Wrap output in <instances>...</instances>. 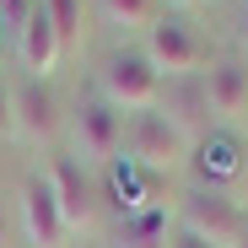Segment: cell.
<instances>
[{
  "label": "cell",
  "instance_id": "6da1fadb",
  "mask_svg": "<svg viewBox=\"0 0 248 248\" xmlns=\"http://www.w3.org/2000/svg\"><path fill=\"white\" fill-rule=\"evenodd\" d=\"M124 146H130V168L156 173V178L178 173L184 162H189V151H194V140H189L184 130H173V124L162 119L156 108L130 119V130H124Z\"/></svg>",
  "mask_w": 248,
  "mask_h": 248
},
{
  "label": "cell",
  "instance_id": "7a4b0ae2",
  "mask_svg": "<svg viewBox=\"0 0 248 248\" xmlns=\"http://www.w3.org/2000/svg\"><path fill=\"white\" fill-rule=\"evenodd\" d=\"M178 227L205 237L211 248H237L248 237V216L237 211V200L227 189H189L178 205Z\"/></svg>",
  "mask_w": 248,
  "mask_h": 248
},
{
  "label": "cell",
  "instance_id": "3957f363",
  "mask_svg": "<svg viewBox=\"0 0 248 248\" xmlns=\"http://www.w3.org/2000/svg\"><path fill=\"white\" fill-rule=\"evenodd\" d=\"M151 70L162 81H184V76H205V60H211V49H205V38L189 27V22H173V16H162L151 32H146V49Z\"/></svg>",
  "mask_w": 248,
  "mask_h": 248
},
{
  "label": "cell",
  "instance_id": "277c9868",
  "mask_svg": "<svg viewBox=\"0 0 248 248\" xmlns=\"http://www.w3.org/2000/svg\"><path fill=\"white\" fill-rule=\"evenodd\" d=\"M156 97H162V76L151 70L146 54L124 49V54H113V60L103 65V103H108L113 113H130V119H135V113H151Z\"/></svg>",
  "mask_w": 248,
  "mask_h": 248
},
{
  "label": "cell",
  "instance_id": "5b68a950",
  "mask_svg": "<svg viewBox=\"0 0 248 248\" xmlns=\"http://www.w3.org/2000/svg\"><path fill=\"white\" fill-rule=\"evenodd\" d=\"M70 140H76L81 162H113L119 146H124V119L103 97H92V103H81L70 113Z\"/></svg>",
  "mask_w": 248,
  "mask_h": 248
},
{
  "label": "cell",
  "instance_id": "8992f818",
  "mask_svg": "<svg viewBox=\"0 0 248 248\" xmlns=\"http://www.w3.org/2000/svg\"><path fill=\"white\" fill-rule=\"evenodd\" d=\"M11 113H16V135H27L32 146L38 140H54L60 135V124H65V113H60V97H54V87L49 81H22V87H11Z\"/></svg>",
  "mask_w": 248,
  "mask_h": 248
},
{
  "label": "cell",
  "instance_id": "52a82bcc",
  "mask_svg": "<svg viewBox=\"0 0 248 248\" xmlns=\"http://www.w3.org/2000/svg\"><path fill=\"white\" fill-rule=\"evenodd\" d=\"M60 32H54V22H49V11H44V0H32V6L22 11V27H16V60H22V70L32 76V81H49V70L60 65Z\"/></svg>",
  "mask_w": 248,
  "mask_h": 248
},
{
  "label": "cell",
  "instance_id": "ba28073f",
  "mask_svg": "<svg viewBox=\"0 0 248 248\" xmlns=\"http://www.w3.org/2000/svg\"><path fill=\"white\" fill-rule=\"evenodd\" d=\"M49 189H54V200H60V216H65V227L70 232H87L92 221H97V205H92V184L81 178V162L76 156H49Z\"/></svg>",
  "mask_w": 248,
  "mask_h": 248
},
{
  "label": "cell",
  "instance_id": "9c48e42d",
  "mask_svg": "<svg viewBox=\"0 0 248 248\" xmlns=\"http://www.w3.org/2000/svg\"><path fill=\"white\" fill-rule=\"evenodd\" d=\"M156 113L184 130L189 140H200L211 130V103H205V81L200 76H184V81H162V97H156Z\"/></svg>",
  "mask_w": 248,
  "mask_h": 248
},
{
  "label": "cell",
  "instance_id": "30bf717a",
  "mask_svg": "<svg viewBox=\"0 0 248 248\" xmlns=\"http://www.w3.org/2000/svg\"><path fill=\"white\" fill-rule=\"evenodd\" d=\"M22 227H27L32 248H65L70 227H65V216H60V200H54L49 178H27V184H22Z\"/></svg>",
  "mask_w": 248,
  "mask_h": 248
},
{
  "label": "cell",
  "instance_id": "8fae6325",
  "mask_svg": "<svg viewBox=\"0 0 248 248\" xmlns=\"http://www.w3.org/2000/svg\"><path fill=\"white\" fill-rule=\"evenodd\" d=\"M200 81H205L211 119H227V124L248 119V65H243V60H216Z\"/></svg>",
  "mask_w": 248,
  "mask_h": 248
},
{
  "label": "cell",
  "instance_id": "7c38bea8",
  "mask_svg": "<svg viewBox=\"0 0 248 248\" xmlns=\"http://www.w3.org/2000/svg\"><path fill=\"white\" fill-rule=\"evenodd\" d=\"M178 221L168 205H146V211H130L119 227V248H173Z\"/></svg>",
  "mask_w": 248,
  "mask_h": 248
},
{
  "label": "cell",
  "instance_id": "4fadbf2b",
  "mask_svg": "<svg viewBox=\"0 0 248 248\" xmlns=\"http://www.w3.org/2000/svg\"><path fill=\"white\" fill-rule=\"evenodd\" d=\"M103 16H108L113 27H146V32L162 22L156 0H103Z\"/></svg>",
  "mask_w": 248,
  "mask_h": 248
},
{
  "label": "cell",
  "instance_id": "5bb4252c",
  "mask_svg": "<svg viewBox=\"0 0 248 248\" xmlns=\"http://www.w3.org/2000/svg\"><path fill=\"white\" fill-rule=\"evenodd\" d=\"M44 11H49V22H54V32H60V49H81V0H44Z\"/></svg>",
  "mask_w": 248,
  "mask_h": 248
},
{
  "label": "cell",
  "instance_id": "9a60e30c",
  "mask_svg": "<svg viewBox=\"0 0 248 248\" xmlns=\"http://www.w3.org/2000/svg\"><path fill=\"white\" fill-rule=\"evenodd\" d=\"M211 156H216V173H221V178L237 173V146H232V140H205V162H211Z\"/></svg>",
  "mask_w": 248,
  "mask_h": 248
},
{
  "label": "cell",
  "instance_id": "2e32d148",
  "mask_svg": "<svg viewBox=\"0 0 248 248\" xmlns=\"http://www.w3.org/2000/svg\"><path fill=\"white\" fill-rule=\"evenodd\" d=\"M6 135H16V113H11V87L0 81V140Z\"/></svg>",
  "mask_w": 248,
  "mask_h": 248
},
{
  "label": "cell",
  "instance_id": "e0dca14e",
  "mask_svg": "<svg viewBox=\"0 0 248 248\" xmlns=\"http://www.w3.org/2000/svg\"><path fill=\"white\" fill-rule=\"evenodd\" d=\"M173 248H211V243H205V237H194V232H184V227H178V237H173Z\"/></svg>",
  "mask_w": 248,
  "mask_h": 248
},
{
  "label": "cell",
  "instance_id": "ac0fdd59",
  "mask_svg": "<svg viewBox=\"0 0 248 248\" xmlns=\"http://www.w3.org/2000/svg\"><path fill=\"white\" fill-rule=\"evenodd\" d=\"M237 38H243V49H248V0H243V11H237Z\"/></svg>",
  "mask_w": 248,
  "mask_h": 248
},
{
  "label": "cell",
  "instance_id": "d6986e66",
  "mask_svg": "<svg viewBox=\"0 0 248 248\" xmlns=\"http://www.w3.org/2000/svg\"><path fill=\"white\" fill-rule=\"evenodd\" d=\"M173 6H184V11H200V6H205V0H173Z\"/></svg>",
  "mask_w": 248,
  "mask_h": 248
},
{
  "label": "cell",
  "instance_id": "ffe728a7",
  "mask_svg": "<svg viewBox=\"0 0 248 248\" xmlns=\"http://www.w3.org/2000/svg\"><path fill=\"white\" fill-rule=\"evenodd\" d=\"M237 248H248V237H243V243H237Z\"/></svg>",
  "mask_w": 248,
  "mask_h": 248
}]
</instances>
